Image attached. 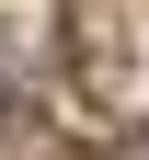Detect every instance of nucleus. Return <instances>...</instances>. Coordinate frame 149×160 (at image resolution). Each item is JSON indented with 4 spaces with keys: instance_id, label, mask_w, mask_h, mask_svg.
Segmentation results:
<instances>
[{
    "instance_id": "1",
    "label": "nucleus",
    "mask_w": 149,
    "mask_h": 160,
    "mask_svg": "<svg viewBox=\"0 0 149 160\" xmlns=\"http://www.w3.org/2000/svg\"><path fill=\"white\" fill-rule=\"evenodd\" d=\"M80 160H149V126H115V137H92Z\"/></svg>"
}]
</instances>
